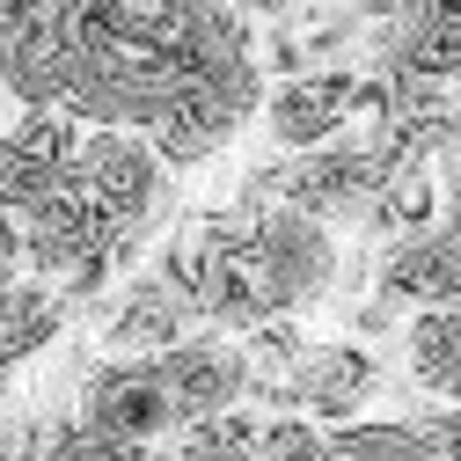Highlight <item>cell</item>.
<instances>
[{"instance_id": "5b68a950", "label": "cell", "mask_w": 461, "mask_h": 461, "mask_svg": "<svg viewBox=\"0 0 461 461\" xmlns=\"http://www.w3.org/2000/svg\"><path fill=\"white\" fill-rule=\"evenodd\" d=\"M388 366L418 411H461V308H411L388 344Z\"/></svg>"}, {"instance_id": "3957f363", "label": "cell", "mask_w": 461, "mask_h": 461, "mask_svg": "<svg viewBox=\"0 0 461 461\" xmlns=\"http://www.w3.org/2000/svg\"><path fill=\"white\" fill-rule=\"evenodd\" d=\"M359 95H366V74L359 67H315V74L271 81L257 125H249V154H315V147L344 140Z\"/></svg>"}, {"instance_id": "8992f818", "label": "cell", "mask_w": 461, "mask_h": 461, "mask_svg": "<svg viewBox=\"0 0 461 461\" xmlns=\"http://www.w3.org/2000/svg\"><path fill=\"white\" fill-rule=\"evenodd\" d=\"M374 294L395 301L402 315L411 308H461V235L447 220H432L402 242H381L374 249Z\"/></svg>"}, {"instance_id": "8fae6325", "label": "cell", "mask_w": 461, "mask_h": 461, "mask_svg": "<svg viewBox=\"0 0 461 461\" xmlns=\"http://www.w3.org/2000/svg\"><path fill=\"white\" fill-rule=\"evenodd\" d=\"M30 271H23V242H15V220L0 212V294H8V285H23Z\"/></svg>"}, {"instance_id": "52a82bcc", "label": "cell", "mask_w": 461, "mask_h": 461, "mask_svg": "<svg viewBox=\"0 0 461 461\" xmlns=\"http://www.w3.org/2000/svg\"><path fill=\"white\" fill-rule=\"evenodd\" d=\"M147 140H154V154L168 161V176H205V168H220L227 154L249 140V125H242L212 88L184 81L176 95L161 103V118L147 125Z\"/></svg>"}, {"instance_id": "ba28073f", "label": "cell", "mask_w": 461, "mask_h": 461, "mask_svg": "<svg viewBox=\"0 0 461 461\" xmlns=\"http://www.w3.org/2000/svg\"><path fill=\"white\" fill-rule=\"evenodd\" d=\"M264 402H242L227 418H205V425H184V439L168 447V461H257L264 447Z\"/></svg>"}, {"instance_id": "277c9868", "label": "cell", "mask_w": 461, "mask_h": 461, "mask_svg": "<svg viewBox=\"0 0 461 461\" xmlns=\"http://www.w3.org/2000/svg\"><path fill=\"white\" fill-rule=\"evenodd\" d=\"M168 402L184 411V425H205V418H227V411H242V402L257 395L249 381V352H242V337H227V330H191L184 344H168V352L154 359Z\"/></svg>"}, {"instance_id": "7a4b0ae2", "label": "cell", "mask_w": 461, "mask_h": 461, "mask_svg": "<svg viewBox=\"0 0 461 461\" xmlns=\"http://www.w3.org/2000/svg\"><path fill=\"white\" fill-rule=\"evenodd\" d=\"M74 330H81V344L95 359H161L168 344H184L191 330H205V315H198V301L184 294V285L147 257L140 271H125L118 285H110L103 301H88Z\"/></svg>"}, {"instance_id": "30bf717a", "label": "cell", "mask_w": 461, "mask_h": 461, "mask_svg": "<svg viewBox=\"0 0 461 461\" xmlns=\"http://www.w3.org/2000/svg\"><path fill=\"white\" fill-rule=\"evenodd\" d=\"M257 461H330V425L294 418V411H271V418H264Z\"/></svg>"}, {"instance_id": "9c48e42d", "label": "cell", "mask_w": 461, "mask_h": 461, "mask_svg": "<svg viewBox=\"0 0 461 461\" xmlns=\"http://www.w3.org/2000/svg\"><path fill=\"white\" fill-rule=\"evenodd\" d=\"M51 184H67V168H44L37 154H23L15 140H0V212H23V205H37Z\"/></svg>"}, {"instance_id": "6da1fadb", "label": "cell", "mask_w": 461, "mask_h": 461, "mask_svg": "<svg viewBox=\"0 0 461 461\" xmlns=\"http://www.w3.org/2000/svg\"><path fill=\"white\" fill-rule=\"evenodd\" d=\"M67 418L88 432V439H110V447H147V454H168L184 439V411L168 402L154 359H95L74 374V395H67Z\"/></svg>"}]
</instances>
